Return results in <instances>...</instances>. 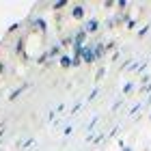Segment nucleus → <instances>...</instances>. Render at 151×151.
Returning a JSON list of instances; mask_svg holds the SVG:
<instances>
[{"instance_id":"5","label":"nucleus","mask_w":151,"mask_h":151,"mask_svg":"<svg viewBox=\"0 0 151 151\" xmlns=\"http://www.w3.org/2000/svg\"><path fill=\"white\" fill-rule=\"evenodd\" d=\"M104 52H106V45L104 43H97V45H95V56H104Z\"/></svg>"},{"instance_id":"8","label":"nucleus","mask_w":151,"mask_h":151,"mask_svg":"<svg viewBox=\"0 0 151 151\" xmlns=\"http://www.w3.org/2000/svg\"><path fill=\"white\" fill-rule=\"evenodd\" d=\"M32 24H35V26H39V30H43V32H45V28H47V26H45V22H43V19H39V17H37V19H32Z\"/></svg>"},{"instance_id":"14","label":"nucleus","mask_w":151,"mask_h":151,"mask_svg":"<svg viewBox=\"0 0 151 151\" xmlns=\"http://www.w3.org/2000/svg\"><path fill=\"white\" fill-rule=\"evenodd\" d=\"M149 101H151V95H149Z\"/></svg>"},{"instance_id":"7","label":"nucleus","mask_w":151,"mask_h":151,"mask_svg":"<svg viewBox=\"0 0 151 151\" xmlns=\"http://www.w3.org/2000/svg\"><path fill=\"white\" fill-rule=\"evenodd\" d=\"M58 54H60V45H54L47 50V56H58Z\"/></svg>"},{"instance_id":"6","label":"nucleus","mask_w":151,"mask_h":151,"mask_svg":"<svg viewBox=\"0 0 151 151\" xmlns=\"http://www.w3.org/2000/svg\"><path fill=\"white\" fill-rule=\"evenodd\" d=\"M26 88H28V84H22V86H19V88H15V91H13V93H11V97H9V99H15V97H17V95H19V93H22V91H26Z\"/></svg>"},{"instance_id":"3","label":"nucleus","mask_w":151,"mask_h":151,"mask_svg":"<svg viewBox=\"0 0 151 151\" xmlns=\"http://www.w3.org/2000/svg\"><path fill=\"white\" fill-rule=\"evenodd\" d=\"M71 15H73L76 19H82V17H84V6H82V4H76L73 11H71Z\"/></svg>"},{"instance_id":"13","label":"nucleus","mask_w":151,"mask_h":151,"mask_svg":"<svg viewBox=\"0 0 151 151\" xmlns=\"http://www.w3.org/2000/svg\"><path fill=\"white\" fill-rule=\"evenodd\" d=\"M123 151H132V149H129V147H123Z\"/></svg>"},{"instance_id":"1","label":"nucleus","mask_w":151,"mask_h":151,"mask_svg":"<svg viewBox=\"0 0 151 151\" xmlns=\"http://www.w3.org/2000/svg\"><path fill=\"white\" fill-rule=\"evenodd\" d=\"M97 58L95 56V45H82V60L84 63H93Z\"/></svg>"},{"instance_id":"11","label":"nucleus","mask_w":151,"mask_h":151,"mask_svg":"<svg viewBox=\"0 0 151 151\" xmlns=\"http://www.w3.org/2000/svg\"><path fill=\"white\" fill-rule=\"evenodd\" d=\"M116 6H119L121 11H125V6H127V2H125V0H121V2H116Z\"/></svg>"},{"instance_id":"9","label":"nucleus","mask_w":151,"mask_h":151,"mask_svg":"<svg viewBox=\"0 0 151 151\" xmlns=\"http://www.w3.org/2000/svg\"><path fill=\"white\" fill-rule=\"evenodd\" d=\"M60 65H63V67H69V65H71V58H69V56H60Z\"/></svg>"},{"instance_id":"2","label":"nucleus","mask_w":151,"mask_h":151,"mask_svg":"<svg viewBox=\"0 0 151 151\" xmlns=\"http://www.w3.org/2000/svg\"><path fill=\"white\" fill-rule=\"evenodd\" d=\"M86 35H88L86 30L76 32V35H73V45H82V43H84V39H86Z\"/></svg>"},{"instance_id":"12","label":"nucleus","mask_w":151,"mask_h":151,"mask_svg":"<svg viewBox=\"0 0 151 151\" xmlns=\"http://www.w3.org/2000/svg\"><path fill=\"white\" fill-rule=\"evenodd\" d=\"M132 88H134L132 84H125V86H123V93H129V91H132Z\"/></svg>"},{"instance_id":"10","label":"nucleus","mask_w":151,"mask_h":151,"mask_svg":"<svg viewBox=\"0 0 151 151\" xmlns=\"http://www.w3.org/2000/svg\"><path fill=\"white\" fill-rule=\"evenodd\" d=\"M147 32H149V24H147V26H142V28H140V32H138V35H140V37H145V35H147Z\"/></svg>"},{"instance_id":"4","label":"nucleus","mask_w":151,"mask_h":151,"mask_svg":"<svg viewBox=\"0 0 151 151\" xmlns=\"http://www.w3.org/2000/svg\"><path fill=\"white\" fill-rule=\"evenodd\" d=\"M97 19H88V24H86V32H95L97 30Z\"/></svg>"}]
</instances>
